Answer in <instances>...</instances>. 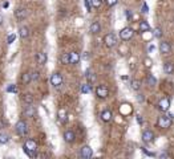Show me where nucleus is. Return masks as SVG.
<instances>
[{
    "label": "nucleus",
    "instance_id": "obj_1",
    "mask_svg": "<svg viewBox=\"0 0 174 159\" xmlns=\"http://www.w3.org/2000/svg\"><path fill=\"white\" fill-rule=\"evenodd\" d=\"M36 150H37V143H36L33 139H27L24 142V146H23V151H24L28 157L32 158L36 155Z\"/></svg>",
    "mask_w": 174,
    "mask_h": 159
},
{
    "label": "nucleus",
    "instance_id": "obj_2",
    "mask_svg": "<svg viewBox=\"0 0 174 159\" xmlns=\"http://www.w3.org/2000/svg\"><path fill=\"white\" fill-rule=\"evenodd\" d=\"M173 123V115L168 114V115H161L157 119V126L160 129H169Z\"/></svg>",
    "mask_w": 174,
    "mask_h": 159
},
{
    "label": "nucleus",
    "instance_id": "obj_3",
    "mask_svg": "<svg viewBox=\"0 0 174 159\" xmlns=\"http://www.w3.org/2000/svg\"><path fill=\"white\" fill-rule=\"evenodd\" d=\"M15 130L19 135L24 137V135L28 134V125H27V122H24V121H19L15 126Z\"/></svg>",
    "mask_w": 174,
    "mask_h": 159
},
{
    "label": "nucleus",
    "instance_id": "obj_4",
    "mask_svg": "<svg viewBox=\"0 0 174 159\" xmlns=\"http://www.w3.org/2000/svg\"><path fill=\"white\" fill-rule=\"evenodd\" d=\"M96 95L98 98H101V99H104V98H106L109 95V89H108V86L106 85H98L96 88Z\"/></svg>",
    "mask_w": 174,
    "mask_h": 159
},
{
    "label": "nucleus",
    "instance_id": "obj_5",
    "mask_svg": "<svg viewBox=\"0 0 174 159\" xmlns=\"http://www.w3.org/2000/svg\"><path fill=\"white\" fill-rule=\"evenodd\" d=\"M133 29L130 28V26H125V28H122L121 31H120V37H121L124 41H128L133 37Z\"/></svg>",
    "mask_w": 174,
    "mask_h": 159
},
{
    "label": "nucleus",
    "instance_id": "obj_6",
    "mask_svg": "<svg viewBox=\"0 0 174 159\" xmlns=\"http://www.w3.org/2000/svg\"><path fill=\"white\" fill-rule=\"evenodd\" d=\"M104 42H105V45L108 46V48H113V46H116V44H117V39L113 33H108V35L104 36Z\"/></svg>",
    "mask_w": 174,
    "mask_h": 159
},
{
    "label": "nucleus",
    "instance_id": "obj_7",
    "mask_svg": "<svg viewBox=\"0 0 174 159\" xmlns=\"http://www.w3.org/2000/svg\"><path fill=\"white\" fill-rule=\"evenodd\" d=\"M158 110L160 111H162V113H165V111H168L169 109H170V99L169 98H166V97H163L161 98L158 101Z\"/></svg>",
    "mask_w": 174,
    "mask_h": 159
},
{
    "label": "nucleus",
    "instance_id": "obj_8",
    "mask_svg": "<svg viewBox=\"0 0 174 159\" xmlns=\"http://www.w3.org/2000/svg\"><path fill=\"white\" fill-rule=\"evenodd\" d=\"M80 155H81L82 159H90L93 157V150L90 146H84V147L81 148V151H80Z\"/></svg>",
    "mask_w": 174,
    "mask_h": 159
},
{
    "label": "nucleus",
    "instance_id": "obj_9",
    "mask_svg": "<svg viewBox=\"0 0 174 159\" xmlns=\"http://www.w3.org/2000/svg\"><path fill=\"white\" fill-rule=\"evenodd\" d=\"M51 84L55 86H60L63 84V76L60 74V73H53V74L51 76Z\"/></svg>",
    "mask_w": 174,
    "mask_h": 159
},
{
    "label": "nucleus",
    "instance_id": "obj_10",
    "mask_svg": "<svg viewBox=\"0 0 174 159\" xmlns=\"http://www.w3.org/2000/svg\"><path fill=\"white\" fill-rule=\"evenodd\" d=\"M142 141L145 143H152L154 141V134H153L152 130H145L142 132Z\"/></svg>",
    "mask_w": 174,
    "mask_h": 159
},
{
    "label": "nucleus",
    "instance_id": "obj_11",
    "mask_svg": "<svg viewBox=\"0 0 174 159\" xmlns=\"http://www.w3.org/2000/svg\"><path fill=\"white\" fill-rule=\"evenodd\" d=\"M160 51H161L162 55H170V53H172V45H170V42L162 41L161 44H160Z\"/></svg>",
    "mask_w": 174,
    "mask_h": 159
},
{
    "label": "nucleus",
    "instance_id": "obj_12",
    "mask_svg": "<svg viewBox=\"0 0 174 159\" xmlns=\"http://www.w3.org/2000/svg\"><path fill=\"white\" fill-rule=\"evenodd\" d=\"M15 16H16V19L18 20H24L27 19V16H28V9L27 8H18L15 11Z\"/></svg>",
    "mask_w": 174,
    "mask_h": 159
},
{
    "label": "nucleus",
    "instance_id": "obj_13",
    "mask_svg": "<svg viewBox=\"0 0 174 159\" xmlns=\"http://www.w3.org/2000/svg\"><path fill=\"white\" fill-rule=\"evenodd\" d=\"M75 138H76V135H75V132H73L72 130L64 131V141H65V142H68V143H72V142H75Z\"/></svg>",
    "mask_w": 174,
    "mask_h": 159
},
{
    "label": "nucleus",
    "instance_id": "obj_14",
    "mask_svg": "<svg viewBox=\"0 0 174 159\" xmlns=\"http://www.w3.org/2000/svg\"><path fill=\"white\" fill-rule=\"evenodd\" d=\"M35 106H32V104H29L28 106H25V109H24V115L25 117H28V118H32L33 115H35Z\"/></svg>",
    "mask_w": 174,
    "mask_h": 159
},
{
    "label": "nucleus",
    "instance_id": "obj_15",
    "mask_svg": "<svg viewBox=\"0 0 174 159\" xmlns=\"http://www.w3.org/2000/svg\"><path fill=\"white\" fill-rule=\"evenodd\" d=\"M79 61H80V55H79V53H76V52L69 53V64L76 65V64H79Z\"/></svg>",
    "mask_w": 174,
    "mask_h": 159
},
{
    "label": "nucleus",
    "instance_id": "obj_16",
    "mask_svg": "<svg viewBox=\"0 0 174 159\" xmlns=\"http://www.w3.org/2000/svg\"><path fill=\"white\" fill-rule=\"evenodd\" d=\"M163 72H165L166 74H173L174 73V64L172 61H168L163 64Z\"/></svg>",
    "mask_w": 174,
    "mask_h": 159
},
{
    "label": "nucleus",
    "instance_id": "obj_17",
    "mask_svg": "<svg viewBox=\"0 0 174 159\" xmlns=\"http://www.w3.org/2000/svg\"><path fill=\"white\" fill-rule=\"evenodd\" d=\"M47 60H48V56H47L45 52H39L37 53V64L39 65H45Z\"/></svg>",
    "mask_w": 174,
    "mask_h": 159
},
{
    "label": "nucleus",
    "instance_id": "obj_18",
    "mask_svg": "<svg viewBox=\"0 0 174 159\" xmlns=\"http://www.w3.org/2000/svg\"><path fill=\"white\" fill-rule=\"evenodd\" d=\"M19 36L21 37L23 40L24 39H28L29 37V29H28V26H20L19 28Z\"/></svg>",
    "mask_w": 174,
    "mask_h": 159
},
{
    "label": "nucleus",
    "instance_id": "obj_19",
    "mask_svg": "<svg viewBox=\"0 0 174 159\" xmlns=\"http://www.w3.org/2000/svg\"><path fill=\"white\" fill-rule=\"evenodd\" d=\"M85 77H86V80H88V84L89 85H92V84H95L96 82V74L93 73L90 69H88L86 70V73H85Z\"/></svg>",
    "mask_w": 174,
    "mask_h": 159
},
{
    "label": "nucleus",
    "instance_id": "obj_20",
    "mask_svg": "<svg viewBox=\"0 0 174 159\" xmlns=\"http://www.w3.org/2000/svg\"><path fill=\"white\" fill-rule=\"evenodd\" d=\"M100 31H101V24H100V21H93L92 24H90V33L96 35V33H98Z\"/></svg>",
    "mask_w": 174,
    "mask_h": 159
},
{
    "label": "nucleus",
    "instance_id": "obj_21",
    "mask_svg": "<svg viewBox=\"0 0 174 159\" xmlns=\"http://www.w3.org/2000/svg\"><path fill=\"white\" fill-rule=\"evenodd\" d=\"M112 118H113V114H112V111H110V110H104L101 113V119L104 122H110V121H112Z\"/></svg>",
    "mask_w": 174,
    "mask_h": 159
},
{
    "label": "nucleus",
    "instance_id": "obj_22",
    "mask_svg": "<svg viewBox=\"0 0 174 159\" xmlns=\"http://www.w3.org/2000/svg\"><path fill=\"white\" fill-rule=\"evenodd\" d=\"M130 88L136 92L140 90V89H141V81H140V80H132V81H130Z\"/></svg>",
    "mask_w": 174,
    "mask_h": 159
},
{
    "label": "nucleus",
    "instance_id": "obj_23",
    "mask_svg": "<svg viewBox=\"0 0 174 159\" xmlns=\"http://www.w3.org/2000/svg\"><path fill=\"white\" fill-rule=\"evenodd\" d=\"M148 31H150V25H149L148 21L143 20V21L140 23V32L143 33V32H148Z\"/></svg>",
    "mask_w": 174,
    "mask_h": 159
},
{
    "label": "nucleus",
    "instance_id": "obj_24",
    "mask_svg": "<svg viewBox=\"0 0 174 159\" xmlns=\"http://www.w3.org/2000/svg\"><path fill=\"white\" fill-rule=\"evenodd\" d=\"M21 81H23V84H24V85L29 84V82L32 81V78H31V72H25V73H23V76H21Z\"/></svg>",
    "mask_w": 174,
    "mask_h": 159
},
{
    "label": "nucleus",
    "instance_id": "obj_25",
    "mask_svg": "<svg viewBox=\"0 0 174 159\" xmlns=\"http://www.w3.org/2000/svg\"><path fill=\"white\" fill-rule=\"evenodd\" d=\"M9 142V135L5 132H0V145H5Z\"/></svg>",
    "mask_w": 174,
    "mask_h": 159
},
{
    "label": "nucleus",
    "instance_id": "obj_26",
    "mask_svg": "<svg viewBox=\"0 0 174 159\" xmlns=\"http://www.w3.org/2000/svg\"><path fill=\"white\" fill-rule=\"evenodd\" d=\"M59 119H60V122H66V111H65V109H60L59 110Z\"/></svg>",
    "mask_w": 174,
    "mask_h": 159
},
{
    "label": "nucleus",
    "instance_id": "obj_27",
    "mask_svg": "<svg viewBox=\"0 0 174 159\" xmlns=\"http://www.w3.org/2000/svg\"><path fill=\"white\" fill-rule=\"evenodd\" d=\"M23 101L25 102V104H32L33 102V95L31 94V93H27V94H24L23 95Z\"/></svg>",
    "mask_w": 174,
    "mask_h": 159
},
{
    "label": "nucleus",
    "instance_id": "obj_28",
    "mask_svg": "<svg viewBox=\"0 0 174 159\" xmlns=\"http://www.w3.org/2000/svg\"><path fill=\"white\" fill-rule=\"evenodd\" d=\"M60 60H61V64H64V65L69 64V53H63Z\"/></svg>",
    "mask_w": 174,
    "mask_h": 159
},
{
    "label": "nucleus",
    "instance_id": "obj_29",
    "mask_svg": "<svg viewBox=\"0 0 174 159\" xmlns=\"http://www.w3.org/2000/svg\"><path fill=\"white\" fill-rule=\"evenodd\" d=\"M90 90V85L89 84H82L81 85V93L82 94H88Z\"/></svg>",
    "mask_w": 174,
    "mask_h": 159
},
{
    "label": "nucleus",
    "instance_id": "obj_30",
    "mask_svg": "<svg viewBox=\"0 0 174 159\" xmlns=\"http://www.w3.org/2000/svg\"><path fill=\"white\" fill-rule=\"evenodd\" d=\"M90 3H92L93 8H100L102 5V0H90Z\"/></svg>",
    "mask_w": 174,
    "mask_h": 159
},
{
    "label": "nucleus",
    "instance_id": "obj_31",
    "mask_svg": "<svg viewBox=\"0 0 174 159\" xmlns=\"http://www.w3.org/2000/svg\"><path fill=\"white\" fill-rule=\"evenodd\" d=\"M84 5H85L86 11H88V12H92L93 5H92V3H90V0H84Z\"/></svg>",
    "mask_w": 174,
    "mask_h": 159
},
{
    "label": "nucleus",
    "instance_id": "obj_32",
    "mask_svg": "<svg viewBox=\"0 0 174 159\" xmlns=\"http://www.w3.org/2000/svg\"><path fill=\"white\" fill-rule=\"evenodd\" d=\"M148 82H149V85H156L157 84V80H156V77L154 76H152V74H149L148 76Z\"/></svg>",
    "mask_w": 174,
    "mask_h": 159
},
{
    "label": "nucleus",
    "instance_id": "obj_33",
    "mask_svg": "<svg viewBox=\"0 0 174 159\" xmlns=\"http://www.w3.org/2000/svg\"><path fill=\"white\" fill-rule=\"evenodd\" d=\"M15 40H16V35H15V33H11V35L7 37V42H8V44H12Z\"/></svg>",
    "mask_w": 174,
    "mask_h": 159
},
{
    "label": "nucleus",
    "instance_id": "obj_34",
    "mask_svg": "<svg viewBox=\"0 0 174 159\" xmlns=\"http://www.w3.org/2000/svg\"><path fill=\"white\" fill-rule=\"evenodd\" d=\"M7 92H8V93H16V92H18L16 85H8V86H7Z\"/></svg>",
    "mask_w": 174,
    "mask_h": 159
},
{
    "label": "nucleus",
    "instance_id": "obj_35",
    "mask_svg": "<svg viewBox=\"0 0 174 159\" xmlns=\"http://www.w3.org/2000/svg\"><path fill=\"white\" fill-rule=\"evenodd\" d=\"M31 78H32V81H36V80L39 78V72L37 70L31 72Z\"/></svg>",
    "mask_w": 174,
    "mask_h": 159
},
{
    "label": "nucleus",
    "instance_id": "obj_36",
    "mask_svg": "<svg viewBox=\"0 0 174 159\" xmlns=\"http://www.w3.org/2000/svg\"><path fill=\"white\" fill-rule=\"evenodd\" d=\"M161 35H162L161 28H160V26H157V28L154 29V36H156V37H161Z\"/></svg>",
    "mask_w": 174,
    "mask_h": 159
},
{
    "label": "nucleus",
    "instance_id": "obj_37",
    "mask_svg": "<svg viewBox=\"0 0 174 159\" xmlns=\"http://www.w3.org/2000/svg\"><path fill=\"white\" fill-rule=\"evenodd\" d=\"M143 62H145V66H146V68H150V66L153 65V61H152V60H150L149 57H146V58H145V61H143Z\"/></svg>",
    "mask_w": 174,
    "mask_h": 159
},
{
    "label": "nucleus",
    "instance_id": "obj_38",
    "mask_svg": "<svg viewBox=\"0 0 174 159\" xmlns=\"http://www.w3.org/2000/svg\"><path fill=\"white\" fill-rule=\"evenodd\" d=\"M141 148H142V151H143V152H145V154H146V155H149V157H154V155H156V154H154V152H150V151H148V150H146V148H145V147H141Z\"/></svg>",
    "mask_w": 174,
    "mask_h": 159
},
{
    "label": "nucleus",
    "instance_id": "obj_39",
    "mask_svg": "<svg viewBox=\"0 0 174 159\" xmlns=\"http://www.w3.org/2000/svg\"><path fill=\"white\" fill-rule=\"evenodd\" d=\"M106 4H108L109 7H113L117 4V0H106Z\"/></svg>",
    "mask_w": 174,
    "mask_h": 159
},
{
    "label": "nucleus",
    "instance_id": "obj_40",
    "mask_svg": "<svg viewBox=\"0 0 174 159\" xmlns=\"http://www.w3.org/2000/svg\"><path fill=\"white\" fill-rule=\"evenodd\" d=\"M148 11H149L148 4H146V3H143V4H142V12H143V13H148Z\"/></svg>",
    "mask_w": 174,
    "mask_h": 159
},
{
    "label": "nucleus",
    "instance_id": "obj_41",
    "mask_svg": "<svg viewBox=\"0 0 174 159\" xmlns=\"http://www.w3.org/2000/svg\"><path fill=\"white\" fill-rule=\"evenodd\" d=\"M137 122H138V123H140V125H142L143 119H142V117H141V115H137Z\"/></svg>",
    "mask_w": 174,
    "mask_h": 159
},
{
    "label": "nucleus",
    "instance_id": "obj_42",
    "mask_svg": "<svg viewBox=\"0 0 174 159\" xmlns=\"http://www.w3.org/2000/svg\"><path fill=\"white\" fill-rule=\"evenodd\" d=\"M160 158H169V154L168 152H161V154H160Z\"/></svg>",
    "mask_w": 174,
    "mask_h": 159
},
{
    "label": "nucleus",
    "instance_id": "obj_43",
    "mask_svg": "<svg viewBox=\"0 0 174 159\" xmlns=\"http://www.w3.org/2000/svg\"><path fill=\"white\" fill-rule=\"evenodd\" d=\"M132 16H133V15H132V12H130L129 9H126V17H128V19L130 20V19H132Z\"/></svg>",
    "mask_w": 174,
    "mask_h": 159
},
{
    "label": "nucleus",
    "instance_id": "obj_44",
    "mask_svg": "<svg viewBox=\"0 0 174 159\" xmlns=\"http://www.w3.org/2000/svg\"><path fill=\"white\" fill-rule=\"evenodd\" d=\"M148 51H149V52H153V51H154V45H149Z\"/></svg>",
    "mask_w": 174,
    "mask_h": 159
},
{
    "label": "nucleus",
    "instance_id": "obj_45",
    "mask_svg": "<svg viewBox=\"0 0 174 159\" xmlns=\"http://www.w3.org/2000/svg\"><path fill=\"white\" fill-rule=\"evenodd\" d=\"M137 99H138V101H143V95H142V94L138 95V97H137Z\"/></svg>",
    "mask_w": 174,
    "mask_h": 159
},
{
    "label": "nucleus",
    "instance_id": "obj_46",
    "mask_svg": "<svg viewBox=\"0 0 174 159\" xmlns=\"http://www.w3.org/2000/svg\"><path fill=\"white\" fill-rule=\"evenodd\" d=\"M2 23H3V16L0 15V25H2Z\"/></svg>",
    "mask_w": 174,
    "mask_h": 159
}]
</instances>
